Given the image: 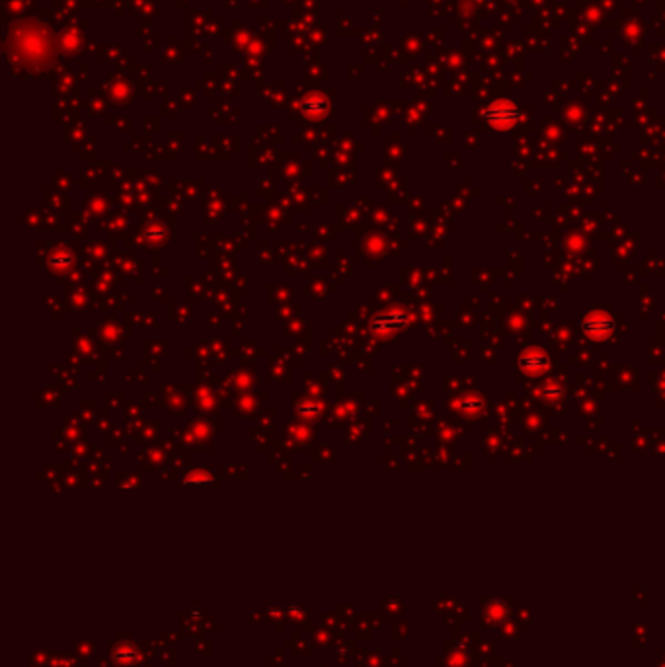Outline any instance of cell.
Instances as JSON below:
<instances>
[{"label": "cell", "mask_w": 665, "mask_h": 667, "mask_svg": "<svg viewBox=\"0 0 665 667\" xmlns=\"http://www.w3.org/2000/svg\"><path fill=\"white\" fill-rule=\"evenodd\" d=\"M139 661V654L131 644H119L113 650V663L119 667H133Z\"/></svg>", "instance_id": "3"}, {"label": "cell", "mask_w": 665, "mask_h": 667, "mask_svg": "<svg viewBox=\"0 0 665 667\" xmlns=\"http://www.w3.org/2000/svg\"><path fill=\"white\" fill-rule=\"evenodd\" d=\"M613 326H615V322L611 320L609 316H605V314L590 316L588 320L583 322V330H585L590 336H595V338H601V336L611 334Z\"/></svg>", "instance_id": "2"}, {"label": "cell", "mask_w": 665, "mask_h": 667, "mask_svg": "<svg viewBox=\"0 0 665 667\" xmlns=\"http://www.w3.org/2000/svg\"><path fill=\"white\" fill-rule=\"evenodd\" d=\"M484 118L488 119L490 125L505 129V127L514 125L515 121L519 119V110L515 108L511 101L499 100V101H494L492 106L486 108V111H484Z\"/></svg>", "instance_id": "1"}]
</instances>
